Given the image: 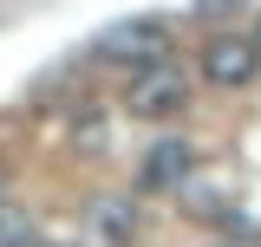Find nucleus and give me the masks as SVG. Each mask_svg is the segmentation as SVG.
Masks as SVG:
<instances>
[{
  "label": "nucleus",
  "instance_id": "f257e3e1",
  "mask_svg": "<svg viewBox=\"0 0 261 247\" xmlns=\"http://www.w3.org/2000/svg\"><path fill=\"white\" fill-rule=\"evenodd\" d=\"M92 52H98L105 65H130V72L170 65V20H157V13H130V20H111V26L92 39Z\"/></svg>",
  "mask_w": 261,
  "mask_h": 247
},
{
  "label": "nucleus",
  "instance_id": "f03ea898",
  "mask_svg": "<svg viewBox=\"0 0 261 247\" xmlns=\"http://www.w3.org/2000/svg\"><path fill=\"white\" fill-rule=\"evenodd\" d=\"M124 111L144 123H163V117H183L190 111V78L176 65H150V72H130L124 85Z\"/></svg>",
  "mask_w": 261,
  "mask_h": 247
},
{
  "label": "nucleus",
  "instance_id": "7ed1b4c3",
  "mask_svg": "<svg viewBox=\"0 0 261 247\" xmlns=\"http://www.w3.org/2000/svg\"><path fill=\"white\" fill-rule=\"evenodd\" d=\"M196 176V150L183 137H157L150 150L137 156V195H170Z\"/></svg>",
  "mask_w": 261,
  "mask_h": 247
},
{
  "label": "nucleus",
  "instance_id": "20e7f679",
  "mask_svg": "<svg viewBox=\"0 0 261 247\" xmlns=\"http://www.w3.org/2000/svg\"><path fill=\"white\" fill-rule=\"evenodd\" d=\"M255 72H261V52L248 46V39H209L202 46V78L216 85V91H242V85H255Z\"/></svg>",
  "mask_w": 261,
  "mask_h": 247
},
{
  "label": "nucleus",
  "instance_id": "39448f33",
  "mask_svg": "<svg viewBox=\"0 0 261 247\" xmlns=\"http://www.w3.org/2000/svg\"><path fill=\"white\" fill-rule=\"evenodd\" d=\"M92 241H105V247H130L137 241V208H130L124 195H105V202H92Z\"/></svg>",
  "mask_w": 261,
  "mask_h": 247
},
{
  "label": "nucleus",
  "instance_id": "423d86ee",
  "mask_svg": "<svg viewBox=\"0 0 261 247\" xmlns=\"http://www.w3.org/2000/svg\"><path fill=\"white\" fill-rule=\"evenodd\" d=\"M111 150V117L105 111H79L72 123V156H105Z\"/></svg>",
  "mask_w": 261,
  "mask_h": 247
},
{
  "label": "nucleus",
  "instance_id": "0eeeda50",
  "mask_svg": "<svg viewBox=\"0 0 261 247\" xmlns=\"http://www.w3.org/2000/svg\"><path fill=\"white\" fill-rule=\"evenodd\" d=\"M33 241V221H27V208L13 202V195H0V247H27Z\"/></svg>",
  "mask_w": 261,
  "mask_h": 247
},
{
  "label": "nucleus",
  "instance_id": "6e6552de",
  "mask_svg": "<svg viewBox=\"0 0 261 247\" xmlns=\"http://www.w3.org/2000/svg\"><path fill=\"white\" fill-rule=\"evenodd\" d=\"M228 7H235V0H196V13H202V20H209V13H228Z\"/></svg>",
  "mask_w": 261,
  "mask_h": 247
},
{
  "label": "nucleus",
  "instance_id": "1a4fd4ad",
  "mask_svg": "<svg viewBox=\"0 0 261 247\" xmlns=\"http://www.w3.org/2000/svg\"><path fill=\"white\" fill-rule=\"evenodd\" d=\"M27 247H72V241H27Z\"/></svg>",
  "mask_w": 261,
  "mask_h": 247
},
{
  "label": "nucleus",
  "instance_id": "9d476101",
  "mask_svg": "<svg viewBox=\"0 0 261 247\" xmlns=\"http://www.w3.org/2000/svg\"><path fill=\"white\" fill-rule=\"evenodd\" d=\"M248 46H255V52H261V20H255V39H248Z\"/></svg>",
  "mask_w": 261,
  "mask_h": 247
}]
</instances>
